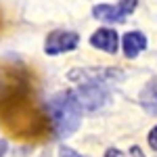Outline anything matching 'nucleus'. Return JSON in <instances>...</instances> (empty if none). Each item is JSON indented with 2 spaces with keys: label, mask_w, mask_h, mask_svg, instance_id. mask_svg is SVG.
<instances>
[{
  "label": "nucleus",
  "mask_w": 157,
  "mask_h": 157,
  "mask_svg": "<svg viewBox=\"0 0 157 157\" xmlns=\"http://www.w3.org/2000/svg\"><path fill=\"white\" fill-rule=\"evenodd\" d=\"M4 151H6V140H0V157L4 155Z\"/></svg>",
  "instance_id": "nucleus-12"
},
{
  "label": "nucleus",
  "mask_w": 157,
  "mask_h": 157,
  "mask_svg": "<svg viewBox=\"0 0 157 157\" xmlns=\"http://www.w3.org/2000/svg\"><path fill=\"white\" fill-rule=\"evenodd\" d=\"M117 42H120L117 32H115V29H109V27L97 29V32L90 36V44L97 46V48H101V50H105V52H109V55H113V52L117 50Z\"/></svg>",
  "instance_id": "nucleus-6"
},
{
  "label": "nucleus",
  "mask_w": 157,
  "mask_h": 157,
  "mask_svg": "<svg viewBox=\"0 0 157 157\" xmlns=\"http://www.w3.org/2000/svg\"><path fill=\"white\" fill-rule=\"evenodd\" d=\"M48 115L57 136H71L80 126L82 111L73 103L69 92H59L48 101Z\"/></svg>",
  "instance_id": "nucleus-1"
},
{
  "label": "nucleus",
  "mask_w": 157,
  "mask_h": 157,
  "mask_svg": "<svg viewBox=\"0 0 157 157\" xmlns=\"http://www.w3.org/2000/svg\"><path fill=\"white\" fill-rule=\"evenodd\" d=\"M105 157H145V153L134 145L130 149H126V151H121V149H107Z\"/></svg>",
  "instance_id": "nucleus-9"
},
{
  "label": "nucleus",
  "mask_w": 157,
  "mask_h": 157,
  "mask_svg": "<svg viewBox=\"0 0 157 157\" xmlns=\"http://www.w3.org/2000/svg\"><path fill=\"white\" fill-rule=\"evenodd\" d=\"M80 42V36L75 32H63V29H57L52 32L48 38H46V44H44V50L46 55H61V52H69L78 46Z\"/></svg>",
  "instance_id": "nucleus-4"
},
{
  "label": "nucleus",
  "mask_w": 157,
  "mask_h": 157,
  "mask_svg": "<svg viewBox=\"0 0 157 157\" xmlns=\"http://www.w3.org/2000/svg\"><path fill=\"white\" fill-rule=\"evenodd\" d=\"M145 48H147V38L140 32H130V34L124 36V55L128 59L138 57Z\"/></svg>",
  "instance_id": "nucleus-7"
},
{
  "label": "nucleus",
  "mask_w": 157,
  "mask_h": 157,
  "mask_svg": "<svg viewBox=\"0 0 157 157\" xmlns=\"http://www.w3.org/2000/svg\"><path fill=\"white\" fill-rule=\"evenodd\" d=\"M113 78H121V71L115 69H73L69 71V80L78 82V84H105Z\"/></svg>",
  "instance_id": "nucleus-5"
},
{
  "label": "nucleus",
  "mask_w": 157,
  "mask_h": 157,
  "mask_svg": "<svg viewBox=\"0 0 157 157\" xmlns=\"http://www.w3.org/2000/svg\"><path fill=\"white\" fill-rule=\"evenodd\" d=\"M138 101H140V105H143V109H145L147 113L157 115V75L140 90Z\"/></svg>",
  "instance_id": "nucleus-8"
},
{
  "label": "nucleus",
  "mask_w": 157,
  "mask_h": 157,
  "mask_svg": "<svg viewBox=\"0 0 157 157\" xmlns=\"http://www.w3.org/2000/svg\"><path fill=\"white\" fill-rule=\"evenodd\" d=\"M59 157H82V155H78L73 149H69V147H61L59 149Z\"/></svg>",
  "instance_id": "nucleus-11"
},
{
  "label": "nucleus",
  "mask_w": 157,
  "mask_h": 157,
  "mask_svg": "<svg viewBox=\"0 0 157 157\" xmlns=\"http://www.w3.org/2000/svg\"><path fill=\"white\" fill-rule=\"evenodd\" d=\"M147 140H149V145H151V149H155L157 151V126L149 132V136H147Z\"/></svg>",
  "instance_id": "nucleus-10"
},
{
  "label": "nucleus",
  "mask_w": 157,
  "mask_h": 157,
  "mask_svg": "<svg viewBox=\"0 0 157 157\" xmlns=\"http://www.w3.org/2000/svg\"><path fill=\"white\" fill-rule=\"evenodd\" d=\"M69 94L80 111H97L109 101V92L103 84H82Z\"/></svg>",
  "instance_id": "nucleus-2"
},
{
  "label": "nucleus",
  "mask_w": 157,
  "mask_h": 157,
  "mask_svg": "<svg viewBox=\"0 0 157 157\" xmlns=\"http://www.w3.org/2000/svg\"><path fill=\"white\" fill-rule=\"evenodd\" d=\"M138 0H120L117 6H111V4H97L92 9V15L105 21V23H121L128 15H132V11L136 9Z\"/></svg>",
  "instance_id": "nucleus-3"
}]
</instances>
